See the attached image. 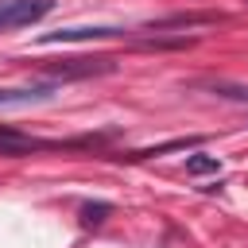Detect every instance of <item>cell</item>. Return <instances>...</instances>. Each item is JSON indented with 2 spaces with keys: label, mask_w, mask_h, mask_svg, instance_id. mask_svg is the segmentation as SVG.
Instances as JSON below:
<instances>
[{
  "label": "cell",
  "mask_w": 248,
  "mask_h": 248,
  "mask_svg": "<svg viewBox=\"0 0 248 248\" xmlns=\"http://www.w3.org/2000/svg\"><path fill=\"white\" fill-rule=\"evenodd\" d=\"M50 8H54V0H0V31L31 27V23H39Z\"/></svg>",
  "instance_id": "6da1fadb"
},
{
  "label": "cell",
  "mask_w": 248,
  "mask_h": 248,
  "mask_svg": "<svg viewBox=\"0 0 248 248\" xmlns=\"http://www.w3.org/2000/svg\"><path fill=\"white\" fill-rule=\"evenodd\" d=\"M108 213H112L108 202H85V205H81V221H85V225H101Z\"/></svg>",
  "instance_id": "8992f818"
},
{
  "label": "cell",
  "mask_w": 248,
  "mask_h": 248,
  "mask_svg": "<svg viewBox=\"0 0 248 248\" xmlns=\"http://www.w3.org/2000/svg\"><path fill=\"white\" fill-rule=\"evenodd\" d=\"M43 147H62V143L35 140V136H23L16 128H0V155H23V151H43Z\"/></svg>",
  "instance_id": "3957f363"
},
{
  "label": "cell",
  "mask_w": 248,
  "mask_h": 248,
  "mask_svg": "<svg viewBox=\"0 0 248 248\" xmlns=\"http://www.w3.org/2000/svg\"><path fill=\"white\" fill-rule=\"evenodd\" d=\"M186 170L190 174H213V170H221V163H217V155H190Z\"/></svg>",
  "instance_id": "5b68a950"
},
{
  "label": "cell",
  "mask_w": 248,
  "mask_h": 248,
  "mask_svg": "<svg viewBox=\"0 0 248 248\" xmlns=\"http://www.w3.org/2000/svg\"><path fill=\"white\" fill-rule=\"evenodd\" d=\"M58 89H62V81H54V78H46V81H31V85H12V89H0V112H4V108L43 105V101H50Z\"/></svg>",
  "instance_id": "7a4b0ae2"
},
{
  "label": "cell",
  "mask_w": 248,
  "mask_h": 248,
  "mask_svg": "<svg viewBox=\"0 0 248 248\" xmlns=\"http://www.w3.org/2000/svg\"><path fill=\"white\" fill-rule=\"evenodd\" d=\"M112 35H124V31L120 27H62V31L43 35L39 43H85V39H112Z\"/></svg>",
  "instance_id": "277c9868"
}]
</instances>
